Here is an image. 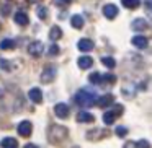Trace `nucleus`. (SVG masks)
Masks as SVG:
<instances>
[{
  "label": "nucleus",
  "instance_id": "obj_31",
  "mask_svg": "<svg viewBox=\"0 0 152 148\" xmlns=\"http://www.w3.org/2000/svg\"><path fill=\"white\" fill-rule=\"evenodd\" d=\"M0 65H2V69L4 70H10V62H7V60H0Z\"/></svg>",
  "mask_w": 152,
  "mask_h": 148
},
{
  "label": "nucleus",
  "instance_id": "obj_2",
  "mask_svg": "<svg viewBox=\"0 0 152 148\" xmlns=\"http://www.w3.org/2000/svg\"><path fill=\"white\" fill-rule=\"evenodd\" d=\"M96 101L95 98V93H90V91H85V90H80L79 93L75 95V103L79 106H83V108H90L93 106Z\"/></svg>",
  "mask_w": 152,
  "mask_h": 148
},
{
  "label": "nucleus",
  "instance_id": "obj_9",
  "mask_svg": "<svg viewBox=\"0 0 152 148\" xmlns=\"http://www.w3.org/2000/svg\"><path fill=\"white\" fill-rule=\"evenodd\" d=\"M77 47H79L82 52H90V51L95 47V44H93L92 39H87V38H83V39L79 41V44H77Z\"/></svg>",
  "mask_w": 152,
  "mask_h": 148
},
{
  "label": "nucleus",
  "instance_id": "obj_36",
  "mask_svg": "<svg viewBox=\"0 0 152 148\" xmlns=\"http://www.w3.org/2000/svg\"><path fill=\"white\" fill-rule=\"evenodd\" d=\"M30 2H39V0H30Z\"/></svg>",
  "mask_w": 152,
  "mask_h": 148
},
{
  "label": "nucleus",
  "instance_id": "obj_6",
  "mask_svg": "<svg viewBox=\"0 0 152 148\" xmlns=\"http://www.w3.org/2000/svg\"><path fill=\"white\" fill-rule=\"evenodd\" d=\"M54 112H56L57 117H61V119H67V117H69L70 109H69V106H67L66 103H59V104H56V108H54Z\"/></svg>",
  "mask_w": 152,
  "mask_h": 148
},
{
  "label": "nucleus",
  "instance_id": "obj_7",
  "mask_svg": "<svg viewBox=\"0 0 152 148\" xmlns=\"http://www.w3.org/2000/svg\"><path fill=\"white\" fill-rule=\"evenodd\" d=\"M131 43H132V46L137 47V49H145V47L149 46V39L145 36H134L131 39Z\"/></svg>",
  "mask_w": 152,
  "mask_h": 148
},
{
  "label": "nucleus",
  "instance_id": "obj_34",
  "mask_svg": "<svg viewBox=\"0 0 152 148\" xmlns=\"http://www.w3.org/2000/svg\"><path fill=\"white\" fill-rule=\"evenodd\" d=\"M23 148H38V147H36L34 143H28V145H25Z\"/></svg>",
  "mask_w": 152,
  "mask_h": 148
},
{
  "label": "nucleus",
  "instance_id": "obj_18",
  "mask_svg": "<svg viewBox=\"0 0 152 148\" xmlns=\"http://www.w3.org/2000/svg\"><path fill=\"white\" fill-rule=\"evenodd\" d=\"M70 25H72L75 30H82L83 28V17H80V15H74V17L70 18Z\"/></svg>",
  "mask_w": 152,
  "mask_h": 148
},
{
  "label": "nucleus",
  "instance_id": "obj_28",
  "mask_svg": "<svg viewBox=\"0 0 152 148\" xmlns=\"http://www.w3.org/2000/svg\"><path fill=\"white\" fill-rule=\"evenodd\" d=\"M111 111L115 112L116 116H121V114H123V111H124V109H123V106H121V104H115V108H113Z\"/></svg>",
  "mask_w": 152,
  "mask_h": 148
},
{
  "label": "nucleus",
  "instance_id": "obj_29",
  "mask_svg": "<svg viewBox=\"0 0 152 148\" xmlns=\"http://www.w3.org/2000/svg\"><path fill=\"white\" fill-rule=\"evenodd\" d=\"M136 148H151V143L147 140H141L139 143H136Z\"/></svg>",
  "mask_w": 152,
  "mask_h": 148
},
{
  "label": "nucleus",
  "instance_id": "obj_21",
  "mask_svg": "<svg viewBox=\"0 0 152 148\" xmlns=\"http://www.w3.org/2000/svg\"><path fill=\"white\" fill-rule=\"evenodd\" d=\"M123 2V5H124L126 8H137L139 5H141V2H139V0H121Z\"/></svg>",
  "mask_w": 152,
  "mask_h": 148
},
{
  "label": "nucleus",
  "instance_id": "obj_4",
  "mask_svg": "<svg viewBox=\"0 0 152 148\" xmlns=\"http://www.w3.org/2000/svg\"><path fill=\"white\" fill-rule=\"evenodd\" d=\"M43 51H44V46H43L41 41H33V43L28 46V52H30V56H33V57H41Z\"/></svg>",
  "mask_w": 152,
  "mask_h": 148
},
{
  "label": "nucleus",
  "instance_id": "obj_3",
  "mask_svg": "<svg viewBox=\"0 0 152 148\" xmlns=\"http://www.w3.org/2000/svg\"><path fill=\"white\" fill-rule=\"evenodd\" d=\"M56 75H57L56 67L49 65V67H46V69L43 70V73H41V82L43 83H51V82H54Z\"/></svg>",
  "mask_w": 152,
  "mask_h": 148
},
{
  "label": "nucleus",
  "instance_id": "obj_10",
  "mask_svg": "<svg viewBox=\"0 0 152 148\" xmlns=\"http://www.w3.org/2000/svg\"><path fill=\"white\" fill-rule=\"evenodd\" d=\"M131 28L134 31H145V30H149V23L144 18H137V20H134L131 23Z\"/></svg>",
  "mask_w": 152,
  "mask_h": 148
},
{
  "label": "nucleus",
  "instance_id": "obj_14",
  "mask_svg": "<svg viewBox=\"0 0 152 148\" xmlns=\"http://www.w3.org/2000/svg\"><path fill=\"white\" fill-rule=\"evenodd\" d=\"M77 65H79L80 69H90V67L93 65V59L90 56H82L77 60Z\"/></svg>",
  "mask_w": 152,
  "mask_h": 148
},
{
  "label": "nucleus",
  "instance_id": "obj_5",
  "mask_svg": "<svg viewBox=\"0 0 152 148\" xmlns=\"http://www.w3.org/2000/svg\"><path fill=\"white\" fill-rule=\"evenodd\" d=\"M31 132H33V124H31L30 121H21L20 124H18V134H20L21 137H30Z\"/></svg>",
  "mask_w": 152,
  "mask_h": 148
},
{
  "label": "nucleus",
  "instance_id": "obj_33",
  "mask_svg": "<svg viewBox=\"0 0 152 148\" xmlns=\"http://www.w3.org/2000/svg\"><path fill=\"white\" fill-rule=\"evenodd\" d=\"M7 12H10V7H8V4H7V5H5V7H4V8H2V13H4V15H5V13H7Z\"/></svg>",
  "mask_w": 152,
  "mask_h": 148
},
{
  "label": "nucleus",
  "instance_id": "obj_32",
  "mask_svg": "<svg viewBox=\"0 0 152 148\" xmlns=\"http://www.w3.org/2000/svg\"><path fill=\"white\" fill-rule=\"evenodd\" d=\"M124 148H136V142H126Z\"/></svg>",
  "mask_w": 152,
  "mask_h": 148
},
{
  "label": "nucleus",
  "instance_id": "obj_23",
  "mask_svg": "<svg viewBox=\"0 0 152 148\" xmlns=\"http://www.w3.org/2000/svg\"><path fill=\"white\" fill-rule=\"evenodd\" d=\"M102 62L105 64L106 67H108V69H113V67L116 65V62H115V59H111V57H103L102 59Z\"/></svg>",
  "mask_w": 152,
  "mask_h": 148
},
{
  "label": "nucleus",
  "instance_id": "obj_20",
  "mask_svg": "<svg viewBox=\"0 0 152 148\" xmlns=\"http://www.w3.org/2000/svg\"><path fill=\"white\" fill-rule=\"evenodd\" d=\"M15 47V41L13 39H4L2 43H0V49L2 51H10V49H13Z\"/></svg>",
  "mask_w": 152,
  "mask_h": 148
},
{
  "label": "nucleus",
  "instance_id": "obj_1",
  "mask_svg": "<svg viewBox=\"0 0 152 148\" xmlns=\"http://www.w3.org/2000/svg\"><path fill=\"white\" fill-rule=\"evenodd\" d=\"M48 138L53 145H59L61 142H64L67 138V129L61 127V125H51L49 132H48Z\"/></svg>",
  "mask_w": 152,
  "mask_h": 148
},
{
  "label": "nucleus",
  "instance_id": "obj_13",
  "mask_svg": "<svg viewBox=\"0 0 152 148\" xmlns=\"http://www.w3.org/2000/svg\"><path fill=\"white\" fill-rule=\"evenodd\" d=\"M28 96H30V99L33 103H36V104L43 103V93H41L39 88H31L30 93H28Z\"/></svg>",
  "mask_w": 152,
  "mask_h": 148
},
{
  "label": "nucleus",
  "instance_id": "obj_12",
  "mask_svg": "<svg viewBox=\"0 0 152 148\" xmlns=\"http://www.w3.org/2000/svg\"><path fill=\"white\" fill-rule=\"evenodd\" d=\"M113 101H115V96L113 95H103V96H100L95 103L100 106V108H106V106L113 104Z\"/></svg>",
  "mask_w": 152,
  "mask_h": 148
},
{
  "label": "nucleus",
  "instance_id": "obj_25",
  "mask_svg": "<svg viewBox=\"0 0 152 148\" xmlns=\"http://www.w3.org/2000/svg\"><path fill=\"white\" fill-rule=\"evenodd\" d=\"M126 134H128V129H126V127H123V125L116 127V135H118V137H124Z\"/></svg>",
  "mask_w": 152,
  "mask_h": 148
},
{
  "label": "nucleus",
  "instance_id": "obj_37",
  "mask_svg": "<svg viewBox=\"0 0 152 148\" xmlns=\"http://www.w3.org/2000/svg\"><path fill=\"white\" fill-rule=\"evenodd\" d=\"M0 30H2V25H0Z\"/></svg>",
  "mask_w": 152,
  "mask_h": 148
},
{
  "label": "nucleus",
  "instance_id": "obj_17",
  "mask_svg": "<svg viewBox=\"0 0 152 148\" xmlns=\"http://www.w3.org/2000/svg\"><path fill=\"white\" fill-rule=\"evenodd\" d=\"M2 148H18V142L13 137H5L2 140Z\"/></svg>",
  "mask_w": 152,
  "mask_h": 148
},
{
  "label": "nucleus",
  "instance_id": "obj_24",
  "mask_svg": "<svg viewBox=\"0 0 152 148\" xmlns=\"http://www.w3.org/2000/svg\"><path fill=\"white\" fill-rule=\"evenodd\" d=\"M102 80H105V82H108V83H115L116 77L113 75V73H106V75H102Z\"/></svg>",
  "mask_w": 152,
  "mask_h": 148
},
{
  "label": "nucleus",
  "instance_id": "obj_30",
  "mask_svg": "<svg viewBox=\"0 0 152 148\" xmlns=\"http://www.w3.org/2000/svg\"><path fill=\"white\" fill-rule=\"evenodd\" d=\"M49 54H51V56H56V54H59V47H57L56 44H53V46H51V49H49Z\"/></svg>",
  "mask_w": 152,
  "mask_h": 148
},
{
  "label": "nucleus",
  "instance_id": "obj_22",
  "mask_svg": "<svg viewBox=\"0 0 152 148\" xmlns=\"http://www.w3.org/2000/svg\"><path fill=\"white\" fill-rule=\"evenodd\" d=\"M88 80H90V83H93V85H100V83L103 82V80H102V75H100L98 72H93L92 75L88 77Z\"/></svg>",
  "mask_w": 152,
  "mask_h": 148
},
{
  "label": "nucleus",
  "instance_id": "obj_15",
  "mask_svg": "<svg viewBox=\"0 0 152 148\" xmlns=\"http://www.w3.org/2000/svg\"><path fill=\"white\" fill-rule=\"evenodd\" d=\"M61 38H62V30H61L59 26H53L49 31V39L53 41V43H56V41H59Z\"/></svg>",
  "mask_w": 152,
  "mask_h": 148
},
{
  "label": "nucleus",
  "instance_id": "obj_16",
  "mask_svg": "<svg viewBox=\"0 0 152 148\" xmlns=\"http://www.w3.org/2000/svg\"><path fill=\"white\" fill-rule=\"evenodd\" d=\"M77 121L79 122H93L95 121V117H93L92 114H90V112H87V111H80L79 114H77Z\"/></svg>",
  "mask_w": 152,
  "mask_h": 148
},
{
  "label": "nucleus",
  "instance_id": "obj_35",
  "mask_svg": "<svg viewBox=\"0 0 152 148\" xmlns=\"http://www.w3.org/2000/svg\"><path fill=\"white\" fill-rule=\"evenodd\" d=\"M4 95H5V93H4V90L0 88V98H4Z\"/></svg>",
  "mask_w": 152,
  "mask_h": 148
},
{
  "label": "nucleus",
  "instance_id": "obj_38",
  "mask_svg": "<svg viewBox=\"0 0 152 148\" xmlns=\"http://www.w3.org/2000/svg\"><path fill=\"white\" fill-rule=\"evenodd\" d=\"M75 148H79V147H75Z\"/></svg>",
  "mask_w": 152,
  "mask_h": 148
},
{
  "label": "nucleus",
  "instance_id": "obj_8",
  "mask_svg": "<svg viewBox=\"0 0 152 148\" xmlns=\"http://www.w3.org/2000/svg\"><path fill=\"white\" fill-rule=\"evenodd\" d=\"M103 15H105L108 20H113V18L118 15V7H116V5H113V4L105 5V7H103Z\"/></svg>",
  "mask_w": 152,
  "mask_h": 148
},
{
  "label": "nucleus",
  "instance_id": "obj_27",
  "mask_svg": "<svg viewBox=\"0 0 152 148\" xmlns=\"http://www.w3.org/2000/svg\"><path fill=\"white\" fill-rule=\"evenodd\" d=\"M70 2H72V0H54V4H56L57 7H67Z\"/></svg>",
  "mask_w": 152,
  "mask_h": 148
},
{
  "label": "nucleus",
  "instance_id": "obj_26",
  "mask_svg": "<svg viewBox=\"0 0 152 148\" xmlns=\"http://www.w3.org/2000/svg\"><path fill=\"white\" fill-rule=\"evenodd\" d=\"M38 15H39V18H41V20H46V18H48V8L41 7L39 10H38Z\"/></svg>",
  "mask_w": 152,
  "mask_h": 148
},
{
  "label": "nucleus",
  "instance_id": "obj_11",
  "mask_svg": "<svg viewBox=\"0 0 152 148\" xmlns=\"http://www.w3.org/2000/svg\"><path fill=\"white\" fill-rule=\"evenodd\" d=\"M15 23L17 25H20V26H28V23H30V18H28V15L25 13V12H17L15 13Z\"/></svg>",
  "mask_w": 152,
  "mask_h": 148
},
{
  "label": "nucleus",
  "instance_id": "obj_19",
  "mask_svg": "<svg viewBox=\"0 0 152 148\" xmlns=\"http://www.w3.org/2000/svg\"><path fill=\"white\" fill-rule=\"evenodd\" d=\"M116 117H118V116H116L113 111H108V112H105V114H103V122H105L106 125H111L113 122L116 121Z\"/></svg>",
  "mask_w": 152,
  "mask_h": 148
}]
</instances>
